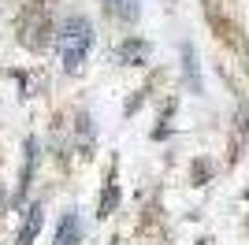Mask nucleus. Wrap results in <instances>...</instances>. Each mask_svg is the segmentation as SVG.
Segmentation results:
<instances>
[{
    "instance_id": "nucleus-1",
    "label": "nucleus",
    "mask_w": 249,
    "mask_h": 245,
    "mask_svg": "<svg viewBox=\"0 0 249 245\" xmlns=\"http://www.w3.org/2000/svg\"><path fill=\"white\" fill-rule=\"evenodd\" d=\"M56 49H60V63L67 74H78L86 67V56L93 49V22L86 15H71L56 34Z\"/></svg>"
},
{
    "instance_id": "nucleus-2",
    "label": "nucleus",
    "mask_w": 249,
    "mask_h": 245,
    "mask_svg": "<svg viewBox=\"0 0 249 245\" xmlns=\"http://www.w3.org/2000/svg\"><path fill=\"white\" fill-rule=\"evenodd\" d=\"M49 34H52L49 8L34 4V8L26 11V19H22V41H26L30 49H45V45H49Z\"/></svg>"
},
{
    "instance_id": "nucleus-3",
    "label": "nucleus",
    "mask_w": 249,
    "mask_h": 245,
    "mask_svg": "<svg viewBox=\"0 0 249 245\" xmlns=\"http://www.w3.org/2000/svg\"><path fill=\"white\" fill-rule=\"evenodd\" d=\"M115 63H123V67H142V63H149V41H142V37L119 41V49H115Z\"/></svg>"
},
{
    "instance_id": "nucleus-4",
    "label": "nucleus",
    "mask_w": 249,
    "mask_h": 245,
    "mask_svg": "<svg viewBox=\"0 0 249 245\" xmlns=\"http://www.w3.org/2000/svg\"><path fill=\"white\" fill-rule=\"evenodd\" d=\"M41 223H45V208H41V201H34L30 208H26V219H22V227H19L15 245H34V238L41 234Z\"/></svg>"
},
{
    "instance_id": "nucleus-5",
    "label": "nucleus",
    "mask_w": 249,
    "mask_h": 245,
    "mask_svg": "<svg viewBox=\"0 0 249 245\" xmlns=\"http://www.w3.org/2000/svg\"><path fill=\"white\" fill-rule=\"evenodd\" d=\"M82 242V219H78V212H63L60 227H56V242L52 245H78Z\"/></svg>"
},
{
    "instance_id": "nucleus-6",
    "label": "nucleus",
    "mask_w": 249,
    "mask_h": 245,
    "mask_svg": "<svg viewBox=\"0 0 249 245\" xmlns=\"http://www.w3.org/2000/svg\"><path fill=\"white\" fill-rule=\"evenodd\" d=\"M74 141H78V153H82V156H93L97 141H93V115H89V112L74 115Z\"/></svg>"
},
{
    "instance_id": "nucleus-7",
    "label": "nucleus",
    "mask_w": 249,
    "mask_h": 245,
    "mask_svg": "<svg viewBox=\"0 0 249 245\" xmlns=\"http://www.w3.org/2000/svg\"><path fill=\"white\" fill-rule=\"evenodd\" d=\"M115 208H119V182H115V167H112V171H108V182H104V193H101V201H97V215L108 219Z\"/></svg>"
},
{
    "instance_id": "nucleus-8",
    "label": "nucleus",
    "mask_w": 249,
    "mask_h": 245,
    "mask_svg": "<svg viewBox=\"0 0 249 245\" xmlns=\"http://www.w3.org/2000/svg\"><path fill=\"white\" fill-rule=\"evenodd\" d=\"M34 160H37V141H34V138H26V163H22V175H19V190H15V201H22V197H26V190H30Z\"/></svg>"
},
{
    "instance_id": "nucleus-9",
    "label": "nucleus",
    "mask_w": 249,
    "mask_h": 245,
    "mask_svg": "<svg viewBox=\"0 0 249 245\" xmlns=\"http://www.w3.org/2000/svg\"><path fill=\"white\" fill-rule=\"evenodd\" d=\"M104 8L119 22H134L138 15H142V4H138V0H104Z\"/></svg>"
},
{
    "instance_id": "nucleus-10",
    "label": "nucleus",
    "mask_w": 249,
    "mask_h": 245,
    "mask_svg": "<svg viewBox=\"0 0 249 245\" xmlns=\"http://www.w3.org/2000/svg\"><path fill=\"white\" fill-rule=\"evenodd\" d=\"M182 71H186L190 89L201 93V71H197V52H194V45H182Z\"/></svg>"
},
{
    "instance_id": "nucleus-11",
    "label": "nucleus",
    "mask_w": 249,
    "mask_h": 245,
    "mask_svg": "<svg viewBox=\"0 0 249 245\" xmlns=\"http://www.w3.org/2000/svg\"><path fill=\"white\" fill-rule=\"evenodd\" d=\"M242 130H246V138H249V108H242Z\"/></svg>"
},
{
    "instance_id": "nucleus-12",
    "label": "nucleus",
    "mask_w": 249,
    "mask_h": 245,
    "mask_svg": "<svg viewBox=\"0 0 249 245\" xmlns=\"http://www.w3.org/2000/svg\"><path fill=\"white\" fill-rule=\"evenodd\" d=\"M197 245H208V238H205V242H197Z\"/></svg>"
}]
</instances>
